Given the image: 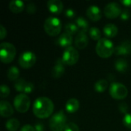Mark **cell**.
I'll list each match as a JSON object with an SVG mask.
<instances>
[{
    "instance_id": "1",
    "label": "cell",
    "mask_w": 131,
    "mask_h": 131,
    "mask_svg": "<svg viewBox=\"0 0 131 131\" xmlns=\"http://www.w3.org/2000/svg\"><path fill=\"white\" fill-rule=\"evenodd\" d=\"M33 113L40 119L50 117L54 111V104L51 99L46 97H40L35 101L33 104Z\"/></svg>"
},
{
    "instance_id": "2",
    "label": "cell",
    "mask_w": 131,
    "mask_h": 131,
    "mask_svg": "<svg viewBox=\"0 0 131 131\" xmlns=\"http://www.w3.org/2000/svg\"><path fill=\"white\" fill-rule=\"evenodd\" d=\"M95 49L99 57L102 58H107L114 53L115 47L110 39L102 38L97 41Z\"/></svg>"
},
{
    "instance_id": "3",
    "label": "cell",
    "mask_w": 131,
    "mask_h": 131,
    "mask_svg": "<svg viewBox=\"0 0 131 131\" xmlns=\"http://www.w3.org/2000/svg\"><path fill=\"white\" fill-rule=\"evenodd\" d=\"M16 54L15 46L9 42H2L0 45V58L2 63H11Z\"/></svg>"
},
{
    "instance_id": "4",
    "label": "cell",
    "mask_w": 131,
    "mask_h": 131,
    "mask_svg": "<svg viewBox=\"0 0 131 131\" xmlns=\"http://www.w3.org/2000/svg\"><path fill=\"white\" fill-rule=\"evenodd\" d=\"M67 118L63 111L54 114L49 121V127L51 131H63L64 130Z\"/></svg>"
},
{
    "instance_id": "5",
    "label": "cell",
    "mask_w": 131,
    "mask_h": 131,
    "mask_svg": "<svg viewBox=\"0 0 131 131\" xmlns=\"http://www.w3.org/2000/svg\"><path fill=\"white\" fill-rule=\"evenodd\" d=\"M45 32L50 36H57L61 30V21L56 17H48L44 24Z\"/></svg>"
},
{
    "instance_id": "6",
    "label": "cell",
    "mask_w": 131,
    "mask_h": 131,
    "mask_svg": "<svg viewBox=\"0 0 131 131\" xmlns=\"http://www.w3.org/2000/svg\"><path fill=\"white\" fill-rule=\"evenodd\" d=\"M14 107L15 110L19 113H25L28 111L30 105H31V101L28 96L24 93L18 94L13 102Z\"/></svg>"
},
{
    "instance_id": "7",
    "label": "cell",
    "mask_w": 131,
    "mask_h": 131,
    "mask_svg": "<svg viewBox=\"0 0 131 131\" xmlns=\"http://www.w3.org/2000/svg\"><path fill=\"white\" fill-rule=\"evenodd\" d=\"M110 95L115 100H123L128 95L127 87L121 83L114 82L110 86Z\"/></svg>"
},
{
    "instance_id": "8",
    "label": "cell",
    "mask_w": 131,
    "mask_h": 131,
    "mask_svg": "<svg viewBox=\"0 0 131 131\" xmlns=\"http://www.w3.org/2000/svg\"><path fill=\"white\" fill-rule=\"evenodd\" d=\"M61 59L64 64L69 66L74 65L79 59V53L74 47H68L64 50Z\"/></svg>"
},
{
    "instance_id": "9",
    "label": "cell",
    "mask_w": 131,
    "mask_h": 131,
    "mask_svg": "<svg viewBox=\"0 0 131 131\" xmlns=\"http://www.w3.org/2000/svg\"><path fill=\"white\" fill-rule=\"evenodd\" d=\"M36 62V56L35 54L29 51H25L21 53L18 58V64L19 65L25 69H28L31 68Z\"/></svg>"
},
{
    "instance_id": "10",
    "label": "cell",
    "mask_w": 131,
    "mask_h": 131,
    "mask_svg": "<svg viewBox=\"0 0 131 131\" xmlns=\"http://www.w3.org/2000/svg\"><path fill=\"white\" fill-rule=\"evenodd\" d=\"M104 12L107 18L110 19H114L121 15L122 10L119 4L117 2H111L104 7Z\"/></svg>"
},
{
    "instance_id": "11",
    "label": "cell",
    "mask_w": 131,
    "mask_h": 131,
    "mask_svg": "<svg viewBox=\"0 0 131 131\" xmlns=\"http://www.w3.org/2000/svg\"><path fill=\"white\" fill-rule=\"evenodd\" d=\"M86 14L88 18L93 21H99L102 17V13L101 9L97 5H91L88 8Z\"/></svg>"
},
{
    "instance_id": "12",
    "label": "cell",
    "mask_w": 131,
    "mask_h": 131,
    "mask_svg": "<svg viewBox=\"0 0 131 131\" xmlns=\"http://www.w3.org/2000/svg\"><path fill=\"white\" fill-rule=\"evenodd\" d=\"M114 54L116 55H128L131 54V41H127L122 42L115 48Z\"/></svg>"
},
{
    "instance_id": "13",
    "label": "cell",
    "mask_w": 131,
    "mask_h": 131,
    "mask_svg": "<svg viewBox=\"0 0 131 131\" xmlns=\"http://www.w3.org/2000/svg\"><path fill=\"white\" fill-rule=\"evenodd\" d=\"M48 9L53 14L58 15L63 10V3L60 0H50L47 2Z\"/></svg>"
},
{
    "instance_id": "14",
    "label": "cell",
    "mask_w": 131,
    "mask_h": 131,
    "mask_svg": "<svg viewBox=\"0 0 131 131\" xmlns=\"http://www.w3.org/2000/svg\"><path fill=\"white\" fill-rule=\"evenodd\" d=\"M72 42H73L72 35L68 34V33H67V32L62 33L58 38V39L56 41V44L57 45H58L61 47H65L66 48H68V47H71Z\"/></svg>"
},
{
    "instance_id": "15",
    "label": "cell",
    "mask_w": 131,
    "mask_h": 131,
    "mask_svg": "<svg viewBox=\"0 0 131 131\" xmlns=\"http://www.w3.org/2000/svg\"><path fill=\"white\" fill-rule=\"evenodd\" d=\"M14 114V110L11 104L6 101L0 102V114L2 117H9Z\"/></svg>"
},
{
    "instance_id": "16",
    "label": "cell",
    "mask_w": 131,
    "mask_h": 131,
    "mask_svg": "<svg viewBox=\"0 0 131 131\" xmlns=\"http://www.w3.org/2000/svg\"><path fill=\"white\" fill-rule=\"evenodd\" d=\"M74 43L78 49H84L88 45V37L85 32L80 31L74 39Z\"/></svg>"
},
{
    "instance_id": "17",
    "label": "cell",
    "mask_w": 131,
    "mask_h": 131,
    "mask_svg": "<svg viewBox=\"0 0 131 131\" xmlns=\"http://www.w3.org/2000/svg\"><path fill=\"white\" fill-rule=\"evenodd\" d=\"M64 64L62 61V59L59 58L51 70V74L54 78H59L64 74Z\"/></svg>"
},
{
    "instance_id": "18",
    "label": "cell",
    "mask_w": 131,
    "mask_h": 131,
    "mask_svg": "<svg viewBox=\"0 0 131 131\" xmlns=\"http://www.w3.org/2000/svg\"><path fill=\"white\" fill-rule=\"evenodd\" d=\"M79 107H80V103L76 98H70L67 101L66 105H65V109H66L67 112H68L70 114L77 112L78 111Z\"/></svg>"
},
{
    "instance_id": "19",
    "label": "cell",
    "mask_w": 131,
    "mask_h": 131,
    "mask_svg": "<svg viewBox=\"0 0 131 131\" xmlns=\"http://www.w3.org/2000/svg\"><path fill=\"white\" fill-rule=\"evenodd\" d=\"M9 9L13 13H20L25 8V3L21 0H12L9 2Z\"/></svg>"
},
{
    "instance_id": "20",
    "label": "cell",
    "mask_w": 131,
    "mask_h": 131,
    "mask_svg": "<svg viewBox=\"0 0 131 131\" xmlns=\"http://www.w3.org/2000/svg\"><path fill=\"white\" fill-rule=\"evenodd\" d=\"M104 34L107 38H114L118 32V28L114 24H107L103 28Z\"/></svg>"
},
{
    "instance_id": "21",
    "label": "cell",
    "mask_w": 131,
    "mask_h": 131,
    "mask_svg": "<svg viewBox=\"0 0 131 131\" xmlns=\"http://www.w3.org/2000/svg\"><path fill=\"white\" fill-rule=\"evenodd\" d=\"M115 69L119 72H125L128 68V63L125 59L119 58L114 63Z\"/></svg>"
},
{
    "instance_id": "22",
    "label": "cell",
    "mask_w": 131,
    "mask_h": 131,
    "mask_svg": "<svg viewBox=\"0 0 131 131\" xmlns=\"http://www.w3.org/2000/svg\"><path fill=\"white\" fill-rule=\"evenodd\" d=\"M76 25L78 28V29H80L81 32H87V31H88V28H89V24L88 21L83 17H79L76 19Z\"/></svg>"
},
{
    "instance_id": "23",
    "label": "cell",
    "mask_w": 131,
    "mask_h": 131,
    "mask_svg": "<svg viewBox=\"0 0 131 131\" xmlns=\"http://www.w3.org/2000/svg\"><path fill=\"white\" fill-rule=\"evenodd\" d=\"M20 127V122L15 119V118H12L8 120L6 124H5V127L7 130L8 131H17Z\"/></svg>"
},
{
    "instance_id": "24",
    "label": "cell",
    "mask_w": 131,
    "mask_h": 131,
    "mask_svg": "<svg viewBox=\"0 0 131 131\" xmlns=\"http://www.w3.org/2000/svg\"><path fill=\"white\" fill-rule=\"evenodd\" d=\"M19 76V70L16 66H12L9 68L7 72V77L10 81H17Z\"/></svg>"
},
{
    "instance_id": "25",
    "label": "cell",
    "mask_w": 131,
    "mask_h": 131,
    "mask_svg": "<svg viewBox=\"0 0 131 131\" xmlns=\"http://www.w3.org/2000/svg\"><path fill=\"white\" fill-rule=\"evenodd\" d=\"M107 87H108V82L104 79H101L97 81L94 84V89L98 93L104 92V91H106Z\"/></svg>"
},
{
    "instance_id": "26",
    "label": "cell",
    "mask_w": 131,
    "mask_h": 131,
    "mask_svg": "<svg viewBox=\"0 0 131 131\" xmlns=\"http://www.w3.org/2000/svg\"><path fill=\"white\" fill-rule=\"evenodd\" d=\"M89 35H90V37L94 40V41H99L100 39H101V32L100 31L99 28H96V27H93L91 28H90L89 30Z\"/></svg>"
},
{
    "instance_id": "27",
    "label": "cell",
    "mask_w": 131,
    "mask_h": 131,
    "mask_svg": "<svg viewBox=\"0 0 131 131\" xmlns=\"http://www.w3.org/2000/svg\"><path fill=\"white\" fill-rule=\"evenodd\" d=\"M27 82L24 79H18L15 83V88L18 92H24Z\"/></svg>"
},
{
    "instance_id": "28",
    "label": "cell",
    "mask_w": 131,
    "mask_h": 131,
    "mask_svg": "<svg viewBox=\"0 0 131 131\" xmlns=\"http://www.w3.org/2000/svg\"><path fill=\"white\" fill-rule=\"evenodd\" d=\"M64 28H65L66 32L71 35L77 33V31H78V28L77 25H75L74 23H68L65 25Z\"/></svg>"
},
{
    "instance_id": "29",
    "label": "cell",
    "mask_w": 131,
    "mask_h": 131,
    "mask_svg": "<svg viewBox=\"0 0 131 131\" xmlns=\"http://www.w3.org/2000/svg\"><path fill=\"white\" fill-rule=\"evenodd\" d=\"M0 94H1V97L2 98H5L10 94V89L8 88V87L7 85L2 84L1 86V93Z\"/></svg>"
},
{
    "instance_id": "30",
    "label": "cell",
    "mask_w": 131,
    "mask_h": 131,
    "mask_svg": "<svg viewBox=\"0 0 131 131\" xmlns=\"http://www.w3.org/2000/svg\"><path fill=\"white\" fill-rule=\"evenodd\" d=\"M123 124L127 127L131 129V114H126L123 118Z\"/></svg>"
},
{
    "instance_id": "31",
    "label": "cell",
    "mask_w": 131,
    "mask_h": 131,
    "mask_svg": "<svg viewBox=\"0 0 131 131\" xmlns=\"http://www.w3.org/2000/svg\"><path fill=\"white\" fill-rule=\"evenodd\" d=\"M64 131H80V130L78 125L75 124L74 123H69L67 124Z\"/></svg>"
},
{
    "instance_id": "32",
    "label": "cell",
    "mask_w": 131,
    "mask_h": 131,
    "mask_svg": "<svg viewBox=\"0 0 131 131\" xmlns=\"http://www.w3.org/2000/svg\"><path fill=\"white\" fill-rule=\"evenodd\" d=\"M26 11L28 14H35L36 12V6L34 3H29L27 6H26Z\"/></svg>"
},
{
    "instance_id": "33",
    "label": "cell",
    "mask_w": 131,
    "mask_h": 131,
    "mask_svg": "<svg viewBox=\"0 0 131 131\" xmlns=\"http://www.w3.org/2000/svg\"><path fill=\"white\" fill-rule=\"evenodd\" d=\"M34 90V84L31 82H27V84L25 86V91H24V94H30Z\"/></svg>"
},
{
    "instance_id": "34",
    "label": "cell",
    "mask_w": 131,
    "mask_h": 131,
    "mask_svg": "<svg viewBox=\"0 0 131 131\" xmlns=\"http://www.w3.org/2000/svg\"><path fill=\"white\" fill-rule=\"evenodd\" d=\"M130 13L128 10H124L122 11L121 12V20L123 21H127L130 18Z\"/></svg>"
},
{
    "instance_id": "35",
    "label": "cell",
    "mask_w": 131,
    "mask_h": 131,
    "mask_svg": "<svg viewBox=\"0 0 131 131\" xmlns=\"http://www.w3.org/2000/svg\"><path fill=\"white\" fill-rule=\"evenodd\" d=\"M65 16L68 18H73L75 16V12L71 8H68L65 11Z\"/></svg>"
},
{
    "instance_id": "36",
    "label": "cell",
    "mask_w": 131,
    "mask_h": 131,
    "mask_svg": "<svg viewBox=\"0 0 131 131\" xmlns=\"http://www.w3.org/2000/svg\"><path fill=\"white\" fill-rule=\"evenodd\" d=\"M127 110H128V106H127V104L126 103H121V104H120V105H119V111L121 113L126 114L127 112Z\"/></svg>"
},
{
    "instance_id": "37",
    "label": "cell",
    "mask_w": 131,
    "mask_h": 131,
    "mask_svg": "<svg viewBox=\"0 0 131 131\" xmlns=\"http://www.w3.org/2000/svg\"><path fill=\"white\" fill-rule=\"evenodd\" d=\"M6 35H7V31L5 28L2 25H0V39L1 40L4 39Z\"/></svg>"
},
{
    "instance_id": "38",
    "label": "cell",
    "mask_w": 131,
    "mask_h": 131,
    "mask_svg": "<svg viewBox=\"0 0 131 131\" xmlns=\"http://www.w3.org/2000/svg\"><path fill=\"white\" fill-rule=\"evenodd\" d=\"M35 131H44L45 130V126L41 122H37L35 125Z\"/></svg>"
},
{
    "instance_id": "39",
    "label": "cell",
    "mask_w": 131,
    "mask_h": 131,
    "mask_svg": "<svg viewBox=\"0 0 131 131\" xmlns=\"http://www.w3.org/2000/svg\"><path fill=\"white\" fill-rule=\"evenodd\" d=\"M20 131H35V127H32L31 125L27 124V125H25L24 127H22Z\"/></svg>"
},
{
    "instance_id": "40",
    "label": "cell",
    "mask_w": 131,
    "mask_h": 131,
    "mask_svg": "<svg viewBox=\"0 0 131 131\" xmlns=\"http://www.w3.org/2000/svg\"><path fill=\"white\" fill-rule=\"evenodd\" d=\"M121 2L126 7H131V0H122Z\"/></svg>"
}]
</instances>
